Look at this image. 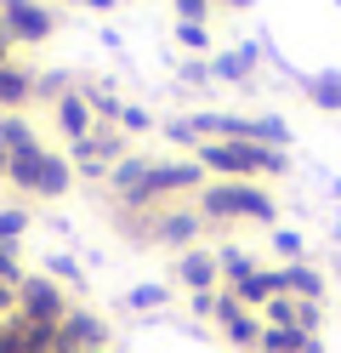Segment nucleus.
Segmentation results:
<instances>
[{"label": "nucleus", "mask_w": 341, "mask_h": 353, "mask_svg": "<svg viewBox=\"0 0 341 353\" xmlns=\"http://www.w3.org/2000/svg\"><path fill=\"white\" fill-rule=\"evenodd\" d=\"M91 347H108L103 314H91V307H68L63 325H57V353H91Z\"/></svg>", "instance_id": "0eeeda50"}, {"label": "nucleus", "mask_w": 341, "mask_h": 353, "mask_svg": "<svg viewBox=\"0 0 341 353\" xmlns=\"http://www.w3.org/2000/svg\"><path fill=\"white\" fill-rule=\"evenodd\" d=\"M29 103H34V69L6 63V69H0V114H23Z\"/></svg>", "instance_id": "ddd939ff"}, {"label": "nucleus", "mask_w": 341, "mask_h": 353, "mask_svg": "<svg viewBox=\"0 0 341 353\" xmlns=\"http://www.w3.org/2000/svg\"><path fill=\"white\" fill-rule=\"evenodd\" d=\"M0 148H6V154H34L45 143L34 137V120L29 114H0Z\"/></svg>", "instance_id": "dca6fc26"}, {"label": "nucleus", "mask_w": 341, "mask_h": 353, "mask_svg": "<svg viewBox=\"0 0 341 353\" xmlns=\"http://www.w3.org/2000/svg\"><path fill=\"white\" fill-rule=\"evenodd\" d=\"M29 223H34L29 205H0V245H17V239L29 234Z\"/></svg>", "instance_id": "5701e85b"}, {"label": "nucleus", "mask_w": 341, "mask_h": 353, "mask_svg": "<svg viewBox=\"0 0 341 353\" xmlns=\"http://www.w3.org/2000/svg\"><path fill=\"white\" fill-rule=\"evenodd\" d=\"M63 314H68V296L52 274H29L17 285V319L23 325H63Z\"/></svg>", "instance_id": "39448f33"}, {"label": "nucleus", "mask_w": 341, "mask_h": 353, "mask_svg": "<svg viewBox=\"0 0 341 353\" xmlns=\"http://www.w3.org/2000/svg\"><path fill=\"white\" fill-rule=\"evenodd\" d=\"M234 314H245V307H239V296H234V291L222 285V291H216V314H211V325H227Z\"/></svg>", "instance_id": "7c9ffc66"}, {"label": "nucleus", "mask_w": 341, "mask_h": 353, "mask_svg": "<svg viewBox=\"0 0 341 353\" xmlns=\"http://www.w3.org/2000/svg\"><path fill=\"white\" fill-rule=\"evenodd\" d=\"M302 97L324 114H341V69H318V74H302Z\"/></svg>", "instance_id": "4468645a"}, {"label": "nucleus", "mask_w": 341, "mask_h": 353, "mask_svg": "<svg viewBox=\"0 0 341 353\" xmlns=\"http://www.w3.org/2000/svg\"><path fill=\"white\" fill-rule=\"evenodd\" d=\"M205 183H211V176H205V165H199V160H154V165H148V176H143V188L125 194L120 211L148 216V211H159V205L182 200V194H199Z\"/></svg>", "instance_id": "f03ea898"}, {"label": "nucleus", "mask_w": 341, "mask_h": 353, "mask_svg": "<svg viewBox=\"0 0 341 353\" xmlns=\"http://www.w3.org/2000/svg\"><path fill=\"white\" fill-rule=\"evenodd\" d=\"M211 12H216L211 0H171V17H176V23H205Z\"/></svg>", "instance_id": "c85d7f7f"}, {"label": "nucleus", "mask_w": 341, "mask_h": 353, "mask_svg": "<svg viewBox=\"0 0 341 353\" xmlns=\"http://www.w3.org/2000/svg\"><path fill=\"white\" fill-rule=\"evenodd\" d=\"M0 353H23V330H17V319L0 325Z\"/></svg>", "instance_id": "2f4dec72"}, {"label": "nucleus", "mask_w": 341, "mask_h": 353, "mask_svg": "<svg viewBox=\"0 0 341 353\" xmlns=\"http://www.w3.org/2000/svg\"><path fill=\"white\" fill-rule=\"evenodd\" d=\"M330 239H335V245H341V223H335V228H330Z\"/></svg>", "instance_id": "58836bf2"}, {"label": "nucleus", "mask_w": 341, "mask_h": 353, "mask_svg": "<svg viewBox=\"0 0 341 353\" xmlns=\"http://www.w3.org/2000/svg\"><path fill=\"white\" fill-rule=\"evenodd\" d=\"M34 165H40V148L34 154H12V171H6V183L29 200V188H34Z\"/></svg>", "instance_id": "a878e982"}, {"label": "nucleus", "mask_w": 341, "mask_h": 353, "mask_svg": "<svg viewBox=\"0 0 341 353\" xmlns=\"http://www.w3.org/2000/svg\"><path fill=\"white\" fill-rule=\"evenodd\" d=\"M205 216L194 211V205H159V211H148V245H159V251H194L199 239H205Z\"/></svg>", "instance_id": "7ed1b4c3"}, {"label": "nucleus", "mask_w": 341, "mask_h": 353, "mask_svg": "<svg viewBox=\"0 0 341 353\" xmlns=\"http://www.w3.org/2000/svg\"><path fill=\"white\" fill-rule=\"evenodd\" d=\"M52 120H57V131H63V143H68V148H74V143H85L91 131H97V114L85 108L80 85H74L68 97H57V103H52Z\"/></svg>", "instance_id": "9d476101"}, {"label": "nucleus", "mask_w": 341, "mask_h": 353, "mask_svg": "<svg viewBox=\"0 0 341 353\" xmlns=\"http://www.w3.org/2000/svg\"><path fill=\"white\" fill-rule=\"evenodd\" d=\"M63 6H80V0H63Z\"/></svg>", "instance_id": "a19ab883"}, {"label": "nucleus", "mask_w": 341, "mask_h": 353, "mask_svg": "<svg viewBox=\"0 0 341 353\" xmlns=\"http://www.w3.org/2000/svg\"><path fill=\"white\" fill-rule=\"evenodd\" d=\"M330 194H335V200H341V183H330Z\"/></svg>", "instance_id": "ea45409f"}, {"label": "nucleus", "mask_w": 341, "mask_h": 353, "mask_svg": "<svg viewBox=\"0 0 341 353\" xmlns=\"http://www.w3.org/2000/svg\"><path fill=\"white\" fill-rule=\"evenodd\" d=\"M171 40H176L188 57H205V52H211V29H205V23H171Z\"/></svg>", "instance_id": "b1692460"}, {"label": "nucleus", "mask_w": 341, "mask_h": 353, "mask_svg": "<svg viewBox=\"0 0 341 353\" xmlns=\"http://www.w3.org/2000/svg\"><path fill=\"white\" fill-rule=\"evenodd\" d=\"M194 211H199L211 228H227V223L273 228V223H279V200H273L262 183H205V188L194 194Z\"/></svg>", "instance_id": "f257e3e1"}, {"label": "nucleus", "mask_w": 341, "mask_h": 353, "mask_svg": "<svg viewBox=\"0 0 341 353\" xmlns=\"http://www.w3.org/2000/svg\"><path fill=\"white\" fill-rule=\"evenodd\" d=\"M114 125H120L125 137H143V131H154V114L143 103H120V120H114Z\"/></svg>", "instance_id": "bb28decb"}, {"label": "nucleus", "mask_w": 341, "mask_h": 353, "mask_svg": "<svg viewBox=\"0 0 341 353\" xmlns=\"http://www.w3.org/2000/svg\"><path fill=\"white\" fill-rule=\"evenodd\" d=\"M256 74H262L256 40H245V46H234V52H211V80L216 85H256Z\"/></svg>", "instance_id": "6e6552de"}, {"label": "nucleus", "mask_w": 341, "mask_h": 353, "mask_svg": "<svg viewBox=\"0 0 341 353\" xmlns=\"http://www.w3.org/2000/svg\"><path fill=\"white\" fill-rule=\"evenodd\" d=\"M171 279H176L188 296H199V291H222V262H216L211 245L176 251V256H171Z\"/></svg>", "instance_id": "423d86ee"}, {"label": "nucleus", "mask_w": 341, "mask_h": 353, "mask_svg": "<svg viewBox=\"0 0 341 353\" xmlns=\"http://www.w3.org/2000/svg\"><path fill=\"white\" fill-rule=\"evenodd\" d=\"M234 296H239L245 314H262L273 296H285V268H256L245 285H234Z\"/></svg>", "instance_id": "f8f14e48"}, {"label": "nucleus", "mask_w": 341, "mask_h": 353, "mask_svg": "<svg viewBox=\"0 0 341 353\" xmlns=\"http://www.w3.org/2000/svg\"><path fill=\"white\" fill-rule=\"evenodd\" d=\"M267 251L279 256V262H307V239L296 234V228H273L267 234Z\"/></svg>", "instance_id": "4be33fe9"}, {"label": "nucleus", "mask_w": 341, "mask_h": 353, "mask_svg": "<svg viewBox=\"0 0 341 353\" xmlns=\"http://www.w3.org/2000/svg\"><path fill=\"white\" fill-rule=\"evenodd\" d=\"M85 12H114V0H80Z\"/></svg>", "instance_id": "c9c22d12"}, {"label": "nucleus", "mask_w": 341, "mask_h": 353, "mask_svg": "<svg viewBox=\"0 0 341 353\" xmlns=\"http://www.w3.org/2000/svg\"><path fill=\"white\" fill-rule=\"evenodd\" d=\"M0 314L17 319V291H12V285H0Z\"/></svg>", "instance_id": "72a5a7b5"}, {"label": "nucleus", "mask_w": 341, "mask_h": 353, "mask_svg": "<svg viewBox=\"0 0 341 353\" xmlns=\"http://www.w3.org/2000/svg\"><path fill=\"white\" fill-rule=\"evenodd\" d=\"M23 279H29V274H23V262H17V251H12V245H0V285H12V291H17Z\"/></svg>", "instance_id": "c756f323"}, {"label": "nucleus", "mask_w": 341, "mask_h": 353, "mask_svg": "<svg viewBox=\"0 0 341 353\" xmlns=\"http://www.w3.org/2000/svg\"><path fill=\"white\" fill-rule=\"evenodd\" d=\"M148 165H154V154H125L120 165H108V194H114V200L136 194V188H143V176H148Z\"/></svg>", "instance_id": "2eb2a0df"}, {"label": "nucleus", "mask_w": 341, "mask_h": 353, "mask_svg": "<svg viewBox=\"0 0 341 353\" xmlns=\"http://www.w3.org/2000/svg\"><path fill=\"white\" fill-rule=\"evenodd\" d=\"M68 188H74V165H68V154L40 148V165H34V188H29V200H63Z\"/></svg>", "instance_id": "1a4fd4ad"}, {"label": "nucleus", "mask_w": 341, "mask_h": 353, "mask_svg": "<svg viewBox=\"0 0 341 353\" xmlns=\"http://www.w3.org/2000/svg\"><path fill=\"white\" fill-rule=\"evenodd\" d=\"M313 336L307 330H273V325H262V342H256V353H302Z\"/></svg>", "instance_id": "aec40b11"}, {"label": "nucleus", "mask_w": 341, "mask_h": 353, "mask_svg": "<svg viewBox=\"0 0 341 353\" xmlns=\"http://www.w3.org/2000/svg\"><path fill=\"white\" fill-rule=\"evenodd\" d=\"M6 171H12V154H6V148H0V183H6Z\"/></svg>", "instance_id": "4c0bfd02"}, {"label": "nucleus", "mask_w": 341, "mask_h": 353, "mask_svg": "<svg viewBox=\"0 0 341 353\" xmlns=\"http://www.w3.org/2000/svg\"><path fill=\"white\" fill-rule=\"evenodd\" d=\"M45 268H52L57 285H85V268H80L74 251H52V256H45Z\"/></svg>", "instance_id": "393cba45"}, {"label": "nucleus", "mask_w": 341, "mask_h": 353, "mask_svg": "<svg viewBox=\"0 0 341 353\" xmlns=\"http://www.w3.org/2000/svg\"><path fill=\"white\" fill-rule=\"evenodd\" d=\"M68 92H74V80H68V74H34V103H57Z\"/></svg>", "instance_id": "cd10ccee"}, {"label": "nucleus", "mask_w": 341, "mask_h": 353, "mask_svg": "<svg viewBox=\"0 0 341 353\" xmlns=\"http://www.w3.org/2000/svg\"><path fill=\"white\" fill-rule=\"evenodd\" d=\"M91 353H108V347H91Z\"/></svg>", "instance_id": "79ce46f5"}, {"label": "nucleus", "mask_w": 341, "mask_h": 353, "mask_svg": "<svg viewBox=\"0 0 341 353\" xmlns=\"http://www.w3.org/2000/svg\"><path fill=\"white\" fill-rule=\"evenodd\" d=\"M6 63H12V40L0 34V69H6Z\"/></svg>", "instance_id": "e433bc0d"}, {"label": "nucleus", "mask_w": 341, "mask_h": 353, "mask_svg": "<svg viewBox=\"0 0 341 353\" xmlns=\"http://www.w3.org/2000/svg\"><path fill=\"white\" fill-rule=\"evenodd\" d=\"M211 6H216V12H250L256 0H211Z\"/></svg>", "instance_id": "f704fd0d"}, {"label": "nucleus", "mask_w": 341, "mask_h": 353, "mask_svg": "<svg viewBox=\"0 0 341 353\" xmlns=\"http://www.w3.org/2000/svg\"><path fill=\"white\" fill-rule=\"evenodd\" d=\"M171 80L182 85V92H199V85H216V80H211V57H176V63H171Z\"/></svg>", "instance_id": "6ab92c4d"}, {"label": "nucleus", "mask_w": 341, "mask_h": 353, "mask_svg": "<svg viewBox=\"0 0 341 353\" xmlns=\"http://www.w3.org/2000/svg\"><path fill=\"white\" fill-rule=\"evenodd\" d=\"M114 6H125V0H114Z\"/></svg>", "instance_id": "37998d69"}, {"label": "nucleus", "mask_w": 341, "mask_h": 353, "mask_svg": "<svg viewBox=\"0 0 341 353\" xmlns=\"http://www.w3.org/2000/svg\"><path fill=\"white\" fill-rule=\"evenodd\" d=\"M216 262H222V285H227V291H234V285H245L250 274L262 268V262L250 256V251H239V245H216Z\"/></svg>", "instance_id": "f3484780"}, {"label": "nucleus", "mask_w": 341, "mask_h": 353, "mask_svg": "<svg viewBox=\"0 0 341 353\" xmlns=\"http://www.w3.org/2000/svg\"><path fill=\"white\" fill-rule=\"evenodd\" d=\"M0 29L12 46H45L57 34V12L40 0H0Z\"/></svg>", "instance_id": "20e7f679"}, {"label": "nucleus", "mask_w": 341, "mask_h": 353, "mask_svg": "<svg viewBox=\"0 0 341 353\" xmlns=\"http://www.w3.org/2000/svg\"><path fill=\"white\" fill-rule=\"evenodd\" d=\"M188 307H194L199 319H211V314H216V291H199V296H188Z\"/></svg>", "instance_id": "473e14b6"}, {"label": "nucleus", "mask_w": 341, "mask_h": 353, "mask_svg": "<svg viewBox=\"0 0 341 353\" xmlns=\"http://www.w3.org/2000/svg\"><path fill=\"white\" fill-rule=\"evenodd\" d=\"M171 302V285H131V291H125V307H131V314H154V307H165Z\"/></svg>", "instance_id": "412c9836"}, {"label": "nucleus", "mask_w": 341, "mask_h": 353, "mask_svg": "<svg viewBox=\"0 0 341 353\" xmlns=\"http://www.w3.org/2000/svg\"><path fill=\"white\" fill-rule=\"evenodd\" d=\"M216 330H222V342L239 347V353H256V342H262V319L256 314H234V319L216 325Z\"/></svg>", "instance_id": "a211bd4d"}, {"label": "nucleus", "mask_w": 341, "mask_h": 353, "mask_svg": "<svg viewBox=\"0 0 341 353\" xmlns=\"http://www.w3.org/2000/svg\"><path fill=\"white\" fill-rule=\"evenodd\" d=\"M285 296L324 307V296H330V279H324V268H313V262H285Z\"/></svg>", "instance_id": "9b49d317"}, {"label": "nucleus", "mask_w": 341, "mask_h": 353, "mask_svg": "<svg viewBox=\"0 0 341 353\" xmlns=\"http://www.w3.org/2000/svg\"><path fill=\"white\" fill-rule=\"evenodd\" d=\"M0 34H6V29H0Z\"/></svg>", "instance_id": "c03bdc74"}]
</instances>
